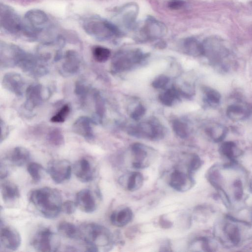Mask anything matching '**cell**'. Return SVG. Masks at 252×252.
<instances>
[{
    "instance_id": "obj_1",
    "label": "cell",
    "mask_w": 252,
    "mask_h": 252,
    "mask_svg": "<svg viewBox=\"0 0 252 252\" xmlns=\"http://www.w3.org/2000/svg\"><path fill=\"white\" fill-rule=\"evenodd\" d=\"M22 35L32 41L41 40L44 42L55 39L52 34L51 25L47 15L38 9H31L26 12L23 19Z\"/></svg>"
},
{
    "instance_id": "obj_2",
    "label": "cell",
    "mask_w": 252,
    "mask_h": 252,
    "mask_svg": "<svg viewBox=\"0 0 252 252\" xmlns=\"http://www.w3.org/2000/svg\"><path fill=\"white\" fill-rule=\"evenodd\" d=\"M29 198L36 209L46 218H55L62 210V196L55 189L44 187L33 190L30 194Z\"/></svg>"
},
{
    "instance_id": "obj_3",
    "label": "cell",
    "mask_w": 252,
    "mask_h": 252,
    "mask_svg": "<svg viewBox=\"0 0 252 252\" xmlns=\"http://www.w3.org/2000/svg\"><path fill=\"white\" fill-rule=\"evenodd\" d=\"M81 239L84 243L86 251H108L113 247L114 242L111 232L104 226L91 222L80 227Z\"/></svg>"
},
{
    "instance_id": "obj_4",
    "label": "cell",
    "mask_w": 252,
    "mask_h": 252,
    "mask_svg": "<svg viewBox=\"0 0 252 252\" xmlns=\"http://www.w3.org/2000/svg\"><path fill=\"white\" fill-rule=\"evenodd\" d=\"M83 27L87 34L99 41H106L122 34L115 24L98 16L87 18L84 21Z\"/></svg>"
},
{
    "instance_id": "obj_5",
    "label": "cell",
    "mask_w": 252,
    "mask_h": 252,
    "mask_svg": "<svg viewBox=\"0 0 252 252\" xmlns=\"http://www.w3.org/2000/svg\"><path fill=\"white\" fill-rule=\"evenodd\" d=\"M246 223L227 217L222 220L216 228L217 236L224 245L236 247L243 240V230L242 227Z\"/></svg>"
},
{
    "instance_id": "obj_6",
    "label": "cell",
    "mask_w": 252,
    "mask_h": 252,
    "mask_svg": "<svg viewBox=\"0 0 252 252\" xmlns=\"http://www.w3.org/2000/svg\"><path fill=\"white\" fill-rule=\"evenodd\" d=\"M17 66L24 72L35 78L41 77L48 72V62L36 54H31L24 51Z\"/></svg>"
},
{
    "instance_id": "obj_7",
    "label": "cell",
    "mask_w": 252,
    "mask_h": 252,
    "mask_svg": "<svg viewBox=\"0 0 252 252\" xmlns=\"http://www.w3.org/2000/svg\"><path fill=\"white\" fill-rule=\"evenodd\" d=\"M203 55L213 63H219L230 55L226 42L220 37L211 36L202 43Z\"/></svg>"
},
{
    "instance_id": "obj_8",
    "label": "cell",
    "mask_w": 252,
    "mask_h": 252,
    "mask_svg": "<svg viewBox=\"0 0 252 252\" xmlns=\"http://www.w3.org/2000/svg\"><path fill=\"white\" fill-rule=\"evenodd\" d=\"M0 25L7 34L20 36L23 33V19L12 8L4 4L0 6Z\"/></svg>"
},
{
    "instance_id": "obj_9",
    "label": "cell",
    "mask_w": 252,
    "mask_h": 252,
    "mask_svg": "<svg viewBox=\"0 0 252 252\" xmlns=\"http://www.w3.org/2000/svg\"><path fill=\"white\" fill-rule=\"evenodd\" d=\"M31 244L35 250L42 252H56L60 247L59 238L48 228L38 230L32 237Z\"/></svg>"
},
{
    "instance_id": "obj_10",
    "label": "cell",
    "mask_w": 252,
    "mask_h": 252,
    "mask_svg": "<svg viewBox=\"0 0 252 252\" xmlns=\"http://www.w3.org/2000/svg\"><path fill=\"white\" fill-rule=\"evenodd\" d=\"M128 132L137 137L157 140L164 135V128L158 120L154 119L132 126Z\"/></svg>"
},
{
    "instance_id": "obj_11",
    "label": "cell",
    "mask_w": 252,
    "mask_h": 252,
    "mask_svg": "<svg viewBox=\"0 0 252 252\" xmlns=\"http://www.w3.org/2000/svg\"><path fill=\"white\" fill-rule=\"evenodd\" d=\"M47 171L56 183L61 184L70 179L71 166L66 159H52L48 163Z\"/></svg>"
},
{
    "instance_id": "obj_12",
    "label": "cell",
    "mask_w": 252,
    "mask_h": 252,
    "mask_svg": "<svg viewBox=\"0 0 252 252\" xmlns=\"http://www.w3.org/2000/svg\"><path fill=\"white\" fill-rule=\"evenodd\" d=\"M23 49L11 43L1 42L0 45V68L17 66L19 58Z\"/></svg>"
},
{
    "instance_id": "obj_13",
    "label": "cell",
    "mask_w": 252,
    "mask_h": 252,
    "mask_svg": "<svg viewBox=\"0 0 252 252\" xmlns=\"http://www.w3.org/2000/svg\"><path fill=\"white\" fill-rule=\"evenodd\" d=\"M143 55L139 50L117 53L112 61V72H117L128 69L134 63L139 62L142 59Z\"/></svg>"
},
{
    "instance_id": "obj_14",
    "label": "cell",
    "mask_w": 252,
    "mask_h": 252,
    "mask_svg": "<svg viewBox=\"0 0 252 252\" xmlns=\"http://www.w3.org/2000/svg\"><path fill=\"white\" fill-rule=\"evenodd\" d=\"M0 247L9 251H15L20 246L21 238L15 228L5 226L0 222Z\"/></svg>"
},
{
    "instance_id": "obj_15",
    "label": "cell",
    "mask_w": 252,
    "mask_h": 252,
    "mask_svg": "<svg viewBox=\"0 0 252 252\" xmlns=\"http://www.w3.org/2000/svg\"><path fill=\"white\" fill-rule=\"evenodd\" d=\"M194 184V180L191 174L174 169L170 175L169 185L180 192H184L190 189Z\"/></svg>"
},
{
    "instance_id": "obj_16",
    "label": "cell",
    "mask_w": 252,
    "mask_h": 252,
    "mask_svg": "<svg viewBox=\"0 0 252 252\" xmlns=\"http://www.w3.org/2000/svg\"><path fill=\"white\" fill-rule=\"evenodd\" d=\"M25 84L22 76L19 73L14 72L5 73L1 81L3 88L18 97L23 95Z\"/></svg>"
},
{
    "instance_id": "obj_17",
    "label": "cell",
    "mask_w": 252,
    "mask_h": 252,
    "mask_svg": "<svg viewBox=\"0 0 252 252\" xmlns=\"http://www.w3.org/2000/svg\"><path fill=\"white\" fill-rule=\"evenodd\" d=\"M26 101L24 108L29 111L34 110L40 105L43 101V87L39 83H33L26 90Z\"/></svg>"
},
{
    "instance_id": "obj_18",
    "label": "cell",
    "mask_w": 252,
    "mask_h": 252,
    "mask_svg": "<svg viewBox=\"0 0 252 252\" xmlns=\"http://www.w3.org/2000/svg\"><path fill=\"white\" fill-rule=\"evenodd\" d=\"M80 65L81 60L78 53L74 50H68L64 55L60 73L64 76L73 75L79 71Z\"/></svg>"
},
{
    "instance_id": "obj_19",
    "label": "cell",
    "mask_w": 252,
    "mask_h": 252,
    "mask_svg": "<svg viewBox=\"0 0 252 252\" xmlns=\"http://www.w3.org/2000/svg\"><path fill=\"white\" fill-rule=\"evenodd\" d=\"M94 122L87 116H80L78 118L72 125L73 131L82 137L89 142H92L94 139L93 129V123Z\"/></svg>"
},
{
    "instance_id": "obj_20",
    "label": "cell",
    "mask_w": 252,
    "mask_h": 252,
    "mask_svg": "<svg viewBox=\"0 0 252 252\" xmlns=\"http://www.w3.org/2000/svg\"><path fill=\"white\" fill-rule=\"evenodd\" d=\"M73 168L76 177L81 182L87 183L93 180L94 169L90 161L86 158L77 160Z\"/></svg>"
},
{
    "instance_id": "obj_21",
    "label": "cell",
    "mask_w": 252,
    "mask_h": 252,
    "mask_svg": "<svg viewBox=\"0 0 252 252\" xmlns=\"http://www.w3.org/2000/svg\"><path fill=\"white\" fill-rule=\"evenodd\" d=\"M75 203L82 212L87 213L94 212L96 209V203L92 191L83 189L76 194Z\"/></svg>"
},
{
    "instance_id": "obj_22",
    "label": "cell",
    "mask_w": 252,
    "mask_h": 252,
    "mask_svg": "<svg viewBox=\"0 0 252 252\" xmlns=\"http://www.w3.org/2000/svg\"><path fill=\"white\" fill-rule=\"evenodd\" d=\"M164 25L152 17H149L141 30L142 35L148 38L160 37L166 33Z\"/></svg>"
},
{
    "instance_id": "obj_23",
    "label": "cell",
    "mask_w": 252,
    "mask_h": 252,
    "mask_svg": "<svg viewBox=\"0 0 252 252\" xmlns=\"http://www.w3.org/2000/svg\"><path fill=\"white\" fill-rule=\"evenodd\" d=\"M30 158L31 154L27 149L17 146L9 151L6 154L4 159L14 165L21 166L25 165Z\"/></svg>"
},
{
    "instance_id": "obj_24",
    "label": "cell",
    "mask_w": 252,
    "mask_h": 252,
    "mask_svg": "<svg viewBox=\"0 0 252 252\" xmlns=\"http://www.w3.org/2000/svg\"><path fill=\"white\" fill-rule=\"evenodd\" d=\"M131 149L134 158L132 166L136 169H142L148 166V152L145 146L136 143L131 146Z\"/></svg>"
},
{
    "instance_id": "obj_25",
    "label": "cell",
    "mask_w": 252,
    "mask_h": 252,
    "mask_svg": "<svg viewBox=\"0 0 252 252\" xmlns=\"http://www.w3.org/2000/svg\"><path fill=\"white\" fill-rule=\"evenodd\" d=\"M0 189L2 198L5 203H11L18 199L20 196L18 186L10 181H4L1 182Z\"/></svg>"
},
{
    "instance_id": "obj_26",
    "label": "cell",
    "mask_w": 252,
    "mask_h": 252,
    "mask_svg": "<svg viewBox=\"0 0 252 252\" xmlns=\"http://www.w3.org/2000/svg\"><path fill=\"white\" fill-rule=\"evenodd\" d=\"M133 218L132 210L126 207L113 212L110 217L111 223L117 227H123L129 223Z\"/></svg>"
},
{
    "instance_id": "obj_27",
    "label": "cell",
    "mask_w": 252,
    "mask_h": 252,
    "mask_svg": "<svg viewBox=\"0 0 252 252\" xmlns=\"http://www.w3.org/2000/svg\"><path fill=\"white\" fill-rule=\"evenodd\" d=\"M58 232L63 236L74 240L81 239L82 233L80 227L65 221L60 222L57 226Z\"/></svg>"
},
{
    "instance_id": "obj_28",
    "label": "cell",
    "mask_w": 252,
    "mask_h": 252,
    "mask_svg": "<svg viewBox=\"0 0 252 252\" xmlns=\"http://www.w3.org/2000/svg\"><path fill=\"white\" fill-rule=\"evenodd\" d=\"M206 178L210 184L218 191L222 189L223 177L219 165L212 166L206 173Z\"/></svg>"
},
{
    "instance_id": "obj_29",
    "label": "cell",
    "mask_w": 252,
    "mask_h": 252,
    "mask_svg": "<svg viewBox=\"0 0 252 252\" xmlns=\"http://www.w3.org/2000/svg\"><path fill=\"white\" fill-rule=\"evenodd\" d=\"M226 115L233 121H241L248 118L250 115V111L247 107L243 105L233 104L227 107Z\"/></svg>"
},
{
    "instance_id": "obj_30",
    "label": "cell",
    "mask_w": 252,
    "mask_h": 252,
    "mask_svg": "<svg viewBox=\"0 0 252 252\" xmlns=\"http://www.w3.org/2000/svg\"><path fill=\"white\" fill-rule=\"evenodd\" d=\"M221 155L224 158L233 161L241 154V151L234 142L225 141L222 143L219 148Z\"/></svg>"
},
{
    "instance_id": "obj_31",
    "label": "cell",
    "mask_w": 252,
    "mask_h": 252,
    "mask_svg": "<svg viewBox=\"0 0 252 252\" xmlns=\"http://www.w3.org/2000/svg\"><path fill=\"white\" fill-rule=\"evenodd\" d=\"M45 134L46 140L52 146L59 147L64 143L62 131L58 127H47Z\"/></svg>"
},
{
    "instance_id": "obj_32",
    "label": "cell",
    "mask_w": 252,
    "mask_h": 252,
    "mask_svg": "<svg viewBox=\"0 0 252 252\" xmlns=\"http://www.w3.org/2000/svg\"><path fill=\"white\" fill-rule=\"evenodd\" d=\"M183 47L186 52L190 55L198 56L203 55L202 43L194 37L186 38L183 41Z\"/></svg>"
},
{
    "instance_id": "obj_33",
    "label": "cell",
    "mask_w": 252,
    "mask_h": 252,
    "mask_svg": "<svg viewBox=\"0 0 252 252\" xmlns=\"http://www.w3.org/2000/svg\"><path fill=\"white\" fill-rule=\"evenodd\" d=\"M123 23L127 27L132 26L135 21L138 12V7L136 4H128L122 9Z\"/></svg>"
},
{
    "instance_id": "obj_34",
    "label": "cell",
    "mask_w": 252,
    "mask_h": 252,
    "mask_svg": "<svg viewBox=\"0 0 252 252\" xmlns=\"http://www.w3.org/2000/svg\"><path fill=\"white\" fill-rule=\"evenodd\" d=\"M92 92L94 101L96 118L98 122H101L105 113L104 101L98 91L96 89H93Z\"/></svg>"
},
{
    "instance_id": "obj_35",
    "label": "cell",
    "mask_w": 252,
    "mask_h": 252,
    "mask_svg": "<svg viewBox=\"0 0 252 252\" xmlns=\"http://www.w3.org/2000/svg\"><path fill=\"white\" fill-rule=\"evenodd\" d=\"M227 128L220 124H214L207 128L206 132L215 142H221L227 134Z\"/></svg>"
},
{
    "instance_id": "obj_36",
    "label": "cell",
    "mask_w": 252,
    "mask_h": 252,
    "mask_svg": "<svg viewBox=\"0 0 252 252\" xmlns=\"http://www.w3.org/2000/svg\"><path fill=\"white\" fill-rule=\"evenodd\" d=\"M89 91V87L82 80H79L76 82L74 93L82 107H84L86 104V101Z\"/></svg>"
},
{
    "instance_id": "obj_37",
    "label": "cell",
    "mask_w": 252,
    "mask_h": 252,
    "mask_svg": "<svg viewBox=\"0 0 252 252\" xmlns=\"http://www.w3.org/2000/svg\"><path fill=\"white\" fill-rule=\"evenodd\" d=\"M144 178L139 172L131 173L127 180L126 188L130 191H136L142 186Z\"/></svg>"
},
{
    "instance_id": "obj_38",
    "label": "cell",
    "mask_w": 252,
    "mask_h": 252,
    "mask_svg": "<svg viewBox=\"0 0 252 252\" xmlns=\"http://www.w3.org/2000/svg\"><path fill=\"white\" fill-rule=\"evenodd\" d=\"M92 54L95 61L98 63H104L109 58L111 52L106 47L97 46L93 49Z\"/></svg>"
},
{
    "instance_id": "obj_39",
    "label": "cell",
    "mask_w": 252,
    "mask_h": 252,
    "mask_svg": "<svg viewBox=\"0 0 252 252\" xmlns=\"http://www.w3.org/2000/svg\"><path fill=\"white\" fill-rule=\"evenodd\" d=\"M178 93L174 89H170L165 92L160 94L158 98L160 101L166 106H171L175 99L178 97Z\"/></svg>"
},
{
    "instance_id": "obj_40",
    "label": "cell",
    "mask_w": 252,
    "mask_h": 252,
    "mask_svg": "<svg viewBox=\"0 0 252 252\" xmlns=\"http://www.w3.org/2000/svg\"><path fill=\"white\" fill-rule=\"evenodd\" d=\"M70 112V107L69 104H65L62 106L59 111L50 119V121L54 123H62L64 122Z\"/></svg>"
},
{
    "instance_id": "obj_41",
    "label": "cell",
    "mask_w": 252,
    "mask_h": 252,
    "mask_svg": "<svg viewBox=\"0 0 252 252\" xmlns=\"http://www.w3.org/2000/svg\"><path fill=\"white\" fill-rule=\"evenodd\" d=\"M42 165L36 162H31L27 167V171L34 182H38L41 178Z\"/></svg>"
},
{
    "instance_id": "obj_42",
    "label": "cell",
    "mask_w": 252,
    "mask_h": 252,
    "mask_svg": "<svg viewBox=\"0 0 252 252\" xmlns=\"http://www.w3.org/2000/svg\"><path fill=\"white\" fill-rule=\"evenodd\" d=\"M172 127L175 134L182 139L187 138L189 134L188 128L186 124L179 120L172 122Z\"/></svg>"
},
{
    "instance_id": "obj_43",
    "label": "cell",
    "mask_w": 252,
    "mask_h": 252,
    "mask_svg": "<svg viewBox=\"0 0 252 252\" xmlns=\"http://www.w3.org/2000/svg\"><path fill=\"white\" fill-rule=\"evenodd\" d=\"M233 198L237 201H240L243 196L244 188L242 180L237 178L234 179L231 185Z\"/></svg>"
},
{
    "instance_id": "obj_44",
    "label": "cell",
    "mask_w": 252,
    "mask_h": 252,
    "mask_svg": "<svg viewBox=\"0 0 252 252\" xmlns=\"http://www.w3.org/2000/svg\"><path fill=\"white\" fill-rule=\"evenodd\" d=\"M207 101L214 105L218 104L220 103V93L212 88L209 87H205L203 89Z\"/></svg>"
},
{
    "instance_id": "obj_45",
    "label": "cell",
    "mask_w": 252,
    "mask_h": 252,
    "mask_svg": "<svg viewBox=\"0 0 252 252\" xmlns=\"http://www.w3.org/2000/svg\"><path fill=\"white\" fill-rule=\"evenodd\" d=\"M202 161L200 158L196 154H193L189 161L188 166V172L192 174L201 167Z\"/></svg>"
},
{
    "instance_id": "obj_46",
    "label": "cell",
    "mask_w": 252,
    "mask_h": 252,
    "mask_svg": "<svg viewBox=\"0 0 252 252\" xmlns=\"http://www.w3.org/2000/svg\"><path fill=\"white\" fill-rule=\"evenodd\" d=\"M169 81L168 77L165 75H160L153 81L152 86L156 89H161L165 87Z\"/></svg>"
},
{
    "instance_id": "obj_47",
    "label": "cell",
    "mask_w": 252,
    "mask_h": 252,
    "mask_svg": "<svg viewBox=\"0 0 252 252\" xmlns=\"http://www.w3.org/2000/svg\"><path fill=\"white\" fill-rule=\"evenodd\" d=\"M77 207L75 202L67 200L62 204V210L66 214L71 215L74 213Z\"/></svg>"
},
{
    "instance_id": "obj_48",
    "label": "cell",
    "mask_w": 252,
    "mask_h": 252,
    "mask_svg": "<svg viewBox=\"0 0 252 252\" xmlns=\"http://www.w3.org/2000/svg\"><path fill=\"white\" fill-rule=\"evenodd\" d=\"M146 113V109L142 104H139L130 114L131 118L134 120H138Z\"/></svg>"
},
{
    "instance_id": "obj_49",
    "label": "cell",
    "mask_w": 252,
    "mask_h": 252,
    "mask_svg": "<svg viewBox=\"0 0 252 252\" xmlns=\"http://www.w3.org/2000/svg\"><path fill=\"white\" fill-rule=\"evenodd\" d=\"M0 143H2L7 137L9 132L8 126L2 119H0Z\"/></svg>"
},
{
    "instance_id": "obj_50",
    "label": "cell",
    "mask_w": 252,
    "mask_h": 252,
    "mask_svg": "<svg viewBox=\"0 0 252 252\" xmlns=\"http://www.w3.org/2000/svg\"><path fill=\"white\" fill-rule=\"evenodd\" d=\"M185 2L183 0H170L168 3V7L173 10H178L181 8Z\"/></svg>"
},
{
    "instance_id": "obj_51",
    "label": "cell",
    "mask_w": 252,
    "mask_h": 252,
    "mask_svg": "<svg viewBox=\"0 0 252 252\" xmlns=\"http://www.w3.org/2000/svg\"><path fill=\"white\" fill-rule=\"evenodd\" d=\"M0 173L1 180L4 179L8 174L7 168L2 161H0Z\"/></svg>"
},
{
    "instance_id": "obj_52",
    "label": "cell",
    "mask_w": 252,
    "mask_h": 252,
    "mask_svg": "<svg viewBox=\"0 0 252 252\" xmlns=\"http://www.w3.org/2000/svg\"><path fill=\"white\" fill-rule=\"evenodd\" d=\"M160 225H162L163 227L168 228L171 225V222L170 221H167V220H165L164 219H162L160 220Z\"/></svg>"
},
{
    "instance_id": "obj_53",
    "label": "cell",
    "mask_w": 252,
    "mask_h": 252,
    "mask_svg": "<svg viewBox=\"0 0 252 252\" xmlns=\"http://www.w3.org/2000/svg\"><path fill=\"white\" fill-rule=\"evenodd\" d=\"M249 189L251 193H252V177L251 178L249 183Z\"/></svg>"
},
{
    "instance_id": "obj_54",
    "label": "cell",
    "mask_w": 252,
    "mask_h": 252,
    "mask_svg": "<svg viewBox=\"0 0 252 252\" xmlns=\"http://www.w3.org/2000/svg\"><path fill=\"white\" fill-rule=\"evenodd\" d=\"M251 220H252V212H251Z\"/></svg>"
}]
</instances>
